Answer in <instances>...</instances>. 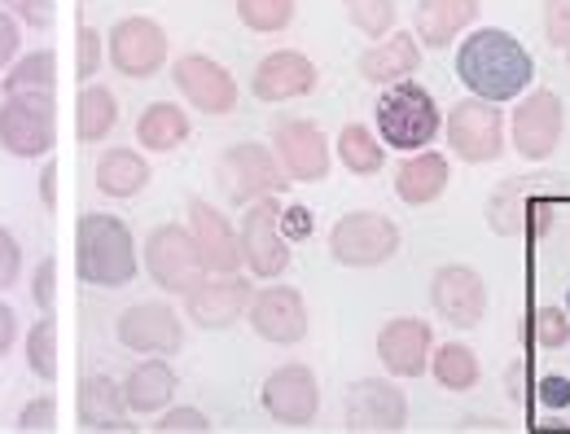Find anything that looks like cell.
I'll return each mask as SVG.
<instances>
[{
  "instance_id": "obj_1",
  "label": "cell",
  "mask_w": 570,
  "mask_h": 434,
  "mask_svg": "<svg viewBox=\"0 0 570 434\" xmlns=\"http://www.w3.org/2000/svg\"><path fill=\"white\" fill-rule=\"evenodd\" d=\"M456 79L465 83L470 97L504 106V101H518L531 88L535 58L522 49L518 36H509L500 27H479L456 49Z\"/></svg>"
},
{
  "instance_id": "obj_2",
  "label": "cell",
  "mask_w": 570,
  "mask_h": 434,
  "mask_svg": "<svg viewBox=\"0 0 570 434\" xmlns=\"http://www.w3.org/2000/svg\"><path fill=\"white\" fill-rule=\"evenodd\" d=\"M141 255L137 237L119 216L88 211L75 224V277L97 289H124L137 282Z\"/></svg>"
},
{
  "instance_id": "obj_3",
  "label": "cell",
  "mask_w": 570,
  "mask_h": 434,
  "mask_svg": "<svg viewBox=\"0 0 570 434\" xmlns=\"http://www.w3.org/2000/svg\"><path fill=\"white\" fill-rule=\"evenodd\" d=\"M562 171H535V176H513L500 180L488 194V228L504 241H527L544 237L562 207Z\"/></svg>"
},
{
  "instance_id": "obj_4",
  "label": "cell",
  "mask_w": 570,
  "mask_h": 434,
  "mask_svg": "<svg viewBox=\"0 0 570 434\" xmlns=\"http://www.w3.org/2000/svg\"><path fill=\"white\" fill-rule=\"evenodd\" d=\"M373 124H377V137L386 149L417 154V149H430L434 137L443 132V110L434 106V97L417 79H400V83L382 88V97L373 106Z\"/></svg>"
},
{
  "instance_id": "obj_5",
  "label": "cell",
  "mask_w": 570,
  "mask_h": 434,
  "mask_svg": "<svg viewBox=\"0 0 570 434\" xmlns=\"http://www.w3.org/2000/svg\"><path fill=\"white\" fill-rule=\"evenodd\" d=\"M215 180L224 185V198L233 207H250L255 198H268V194H285L289 189V176H285L277 149L259 141L228 145L219 154V162H215Z\"/></svg>"
},
{
  "instance_id": "obj_6",
  "label": "cell",
  "mask_w": 570,
  "mask_h": 434,
  "mask_svg": "<svg viewBox=\"0 0 570 434\" xmlns=\"http://www.w3.org/2000/svg\"><path fill=\"white\" fill-rule=\"evenodd\" d=\"M58 145L53 92H13L0 97V149L13 158H49Z\"/></svg>"
},
{
  "instance_id": "obj_7",
  "label": "cell",
  "mask_w": 570,
  "mask_h": 434,
  "mask_svg": "<svg viewBox=\"0 0 570 434\" xmlns=\"http://www.w3.org/2000/svg\"><path fill=\"white\" fill-rule=\"evenodd\" d=\"M400 224L382 211H347L330 228V255L343 268H382L400 255Z\"/></svg>"
},
{
  "instance_id": "obj_8",
  "label": "cell",
  "mask_w": 570,
  "mask_h": 434,
  "mask_svg": "<svg viewBox=\"0 0 570 434\" xmlns=\"http://www.w3.org/2000/svg\"><path fill=\"white\" fill-rule=\"evenodd\" d=\"M282 211V198L268 194V198H255L250 207H242V224H237V233H242V264H246V273H255L264 282H277L289 268V259H294V250H289L294 241L285 237Z\"/></svg>"
},
{
  "instance_id": "obj_9",
  "label": "cell",
  "mask_w": 570,
  "mask_h": 434,
  "mask_svg": "<svg viewBox=\"0 0 570 434\" xmlns=\"http://www.w3.org/2000/svg\"><path fill=\"white\" fill-rule=\"evenodd\" d=\"M145 273H149L154 286L167 289V294H189L207 277L189 224L167 219V224L149 228V237H145Z\"/></svg>"
},
{
  "instance_id": "obj_10",
  "label": "cell",
  "mask_w": 570,
  "mask_h": 434,
  "mask_svg": "<svg viewBox=\"0 0 570 434\" xmlns=\"http://www.w3.org/2000/svg\"><path fill=\"white\" fill-rule=\"evenodd\" d=\"M443 137L452 145V154L470 167L479 162H497L504 154V115L497 101L483 97H461L448 115H443Z\"/></svg>"
},
{
  "instance_id": "obj_11",
  "label": "cell",
  "mask_w": 570,
  "mask_h": 434,
  "mask_svg": "<svg viewBox=\"0 0 570 434\" xmlns=\"http://www.w3.org/2000/svg\"><path fill=\"white\" fill-rule=\"evenodd\" d=\"M562 132H567V106L553 88H535L518 97L509 115V141L527 162H549L553 149L562 145Z\"/></svg>"
},
{
  "instance_id": "obj_12",
  "label": "cell",
  "mask_w": 570,
  "mask_h": 434,
  "mask_svg": "<svg viewBox=\"0 0 570 434\" xmlns=\"http://www.w3.org/2000/svg\"><path fill=\"white\" fill-rule=\"evenodd\" d=\"M106 62L124 79H149V75L163 71L167 62V31L145 18V13H128L110 27L106 36Z\"/></svg>"
},
{
  "instance_id": "obj_13",
  "label": "cell",
  "mask_w": 570,
  "mask_h": 434,
  "mask_svg": "<svg viewBox=\"0 0 570 434\" xmlns=\"http://www.w3.org/2000/svg\"><path fill=\"white\" fill-rule=\"evenodd\" d=\"M250 298H255L250 277H242V273H207L198 286L185 294V316L207 334H224L237 320H246Z\"/></svg>"
},
{
  "instance_id": "obj_14",
  "label": "cell",
  "mask_w": 570,
  "mask_h": 434,
  "mask_svg": "<svg viewBox=\"0 0 570 434\" xmlns=\"http://www.w3.org/2000/svg\"><path fill=\"white\" fill-rule=\"evenodd\" d=\"M273 149L282 158L289 185H316L330 180L334 167V141L312 124V119H282L273 128Z\"/></svg>"
},
{
  "instance_id": "obj_15",
  "label": "cell",
  "mask_w": 570,
  "mask_h": 434,
  "mask_svg": "<svg viewBox=\"0 0 570 434\" xmlns=\"http://www.w3.org/2000/svg\"><path fill=\"white\" fill-rule=\"evenodd\" d=\"M259 404L277 426H312L321 413V382L307 364H282L264 377Z\"/></svg>"
},
{
  "instance_id": "obj_16",
  "label": "cell",
  "mask_w": 570,
  "mask_h": 434,
  "mask_svg": "<svg viewBox=\"0 0 570 434\" xmlns=\"http://www.w3.org/2000/svg\"><path fill=\"white\" fill-rule=\"evenodd\" d=\"M430 307L452 329H474L488 316V282L470 264H443L430 277Z\"/></svg>"
},
{
  "instance_id": "obj_17",
  "label": "cell",
  "mask_w": 570,
  "mask_h": 434,
  "mask_svg": "<svg viewBox=\"0 0 570 434\" xmlns=\"http://www.w3.org/2000/svg\"><path fill=\"white\" fill-rule=\"evenodd\" d=\"M115 338H119V347H128L137 356H180L185 325L171 303H132L119 316Z\"/></svg>"
},
{
  "instance_id": "obj_18",
  "label": "cell",
  "mask_w": 570,
  "mask_h": 434,
  "mask_svg": "<svg viewBox=\"0 0 570 434\" xmlns=\"http://www.w3.org/2000/svg\"><path fill=\"white\" fill-rule=\"evenodd\" d=\"M343 417L352 431H404L409 426V395L395 386V377H360L347 386Z\"/></svg>"
},
{
  "instance_id": "obj_19",
  "label": "cell",
  "mask_w": 570,
  "mask_h": 434,
  "mask_svg": "<svg viewBox=\"0 0 570 434\" xmlns=\"http://www.w3.org/2000/svg\"><path fill=\"white\" fill-rule=\"evenodd\" d=\"M171 79L185 92V101L212 119H224L237 110V79L228 67H219L207 53H185L171 62Z\"/></svg>"
},
{
  "instance_id": "obj_20",
  "label": "cell",
  "mask_w": 570,
  "mask_h": 434,
  "mask_svg": "<svg viewBox=\"0 0 570 434\" xmlns=\"http://www.w3.org/2000/svg\"><path fill=\"white\" fill-rule=\"evenodd\" d=\"M246 325L255 329V338H264L273 347H294V343L307 338V298L294 286L255 289Z\"/></svg>"
},
{
  "instance_id": "obj_21",
  "label": "cell",
  "mask_w": 570,
  "mask_h": 434,
  "mask_svg": "<svg viewBox=\"0 0 570 434\" xmlns=\"http://www.w3.org/2000/svg\"><path fill=\"white\" fill-rule=\"evenodd\" d=\"M189 211V233H194V246L203 255V268L207 273H242V233L237 224L224 216L219 207H212L207 198H189L185 203Z\"/></svg>"
},
{
  "instance_id": "obj_22",
  "label": "cell",
  "mask_w": 570,
  "mask_h": 434,
  "mask_svg": "<svg viewBox=\"0 0 570 434\" xmlns=\"http://www.w3.org/2000/svg\"><path fill=\"white\" fill-rule=\"evenodd\" d=\"M434 356V334H430V320L417 316H395L377 329V361L386 364L391 377H422Z\"/></svg>"
},
{
  "instance_id": "obj_23",
  "label": "cell",
  "mask_w": 570,
  "mask_h": 434,
  "mask_svg": "<svg viewBox=\"0 0 570 434\" xmlns=\"http://www.w3.org/2000/svg\"><path fill=\"white\" fill-rule=\"evenodd\" d=\"M312 88H316V62H312L307 53H298V49H277V53H268V58L255 67V75H250L255 101H268V106L307 97Z\"/></svg>"
},
{
  "instance_id": "obj_24",
  "label": "cell",
  "mask_w": 570,
  "mask_h": 434,
  "mask_svg": "<svg viewBox=\"0 0 570 434\" xmlns=\"http://www.w3.org/2000/svg\"><path fill=\"white\" fill-rule=\"evenodd\" d=\"M356 71H360V79H368V83H377V88H391V83H400V79H413V75L422 71V40L395 27L386 40H373V45L360 53Z\"/></svg>"
},
{
  "instance_id": "obj_25",
  "label": "cell",
  "mask_w": 570,
  "mask_h": 434,
  "mask_svg": "<svg viewBox=\"0 0 570 434\" xmlns=\"http://www.w3.org/2000/svg\"><path fill=\"white\" fill-rule=\"evenodd\" d=\"M479 0H417L413 4V36L422 49H448L479 22Z\"/></svg>"
},
{
  "instance_id": "obj_26",
  "label": "cell",
  "mask_w": 570,
  "mask_h": 434,
  "mask_svg": "<svg viewBox=\"0 0 570 434\" xmlns=\"http://www.w3.org/2000/svg\"><path fill=\"white\" fill-rule=\"evenodd\" d=\"M128 400H124V382L106 377V373H88L75 391V417L83 431H124L128 422Z\"/></svg>"
},
{
  "instance_id": "obj_27",
  "label": "cell",
  "mask_w": 570,
  "mask_h": 434,
  "mask_svg": "<svg viewBox=\"0 0 570 434\" xmlns=\"http://www.w3.org/2000/svg\"><path fill=\"white\" fill-rule=\"evenodd\" d=\"M448 180H452L448 154H439V149H417V154H409V158L400 162V171H395V198H400L404 207H430V203L443 198Z\"/></svg>"
},
{
  "instance_id": "obj_28",
  "label": "cell",
  "mask_w": 570,
  "mask_h": 434,
  "mask_svg": "<svg viewBox=\"0 0 570 434\" xmlns=\"http://www.w3.org/2000/svg\"><path fill=\"white\" fill-rule=\"evenodd\" d=\"M180 391V377L176 368L167 364V356H145L141 364H132V373L124 377V400L132 413H163L171 404V395Z\"/></svg>"
},
{
  "instance_id": "obj_29",
  "label": "cell",
  "mask_w": 570,
  "mask_h": 434,
  "mask_svg": "<svg viewBox=\"0 0 570 434\" xmlns=\"http://www.w3.org/2000/svg\"><path fill=\"white\" fill-rule=\"evenodd\" d=\"M92 180H97V189H101L106 198H137V194H141L154 176H149L145 149H124V145H110V149H101Z\"/></svg>"
},
{
  "instance_id": "obj_30",
  "label": "cell",
  "mask_w": 570,
  "mask_h": 434,
  "mask_svg": "<svg viewBox=\"0 0 570 434\" xmlns=\"http://www.w3.org/2000/svg\"><path fill=\"white\" fill-rule=\"evenodd\" d=\"M119 124V101L106 83H83L79 97H75V137L79 145H101Z\"/></svg>"
},
{
  "instance_id": "obj_31",
  "label": "cell",
  "mask_w": 570,
  "mask_h": 434,
  "mask_svg": "<svg viewBox=\"0 0 570 434\" xmlns=\"http://www.w3.org/2000/svg\"><path fill=\"white\" fill-rule=\"evenodd\" d=\"M189 141V115L171 101H154L145 106L141 119H137V145L145 154H171Z\"/></svg>"
},
{
  "instance_id": "obj_32",
  "label": "cell",
  "mask_w": 570,
  "mask_h": 434,
  "mask_svg": "<svg viewBox=\"0 0 570 434\" xmlns=\"http://www.w3.org/2000/svg\"><path fill=\"white\" fill-rule=\"evenodd\" d=\"M430 377H434L443 391H452V395L474 391L479 377H483L479 352H474L470 343H443V347H434V356H430Z\"/></svg>"
},
{
  "instance_id": "obj_33",
  "label": "cell",
  "mask_w": 570,
  "mask_h": 434,
  "mask_svg": "<svg viewBox=\"0 0 570 434\" xmlns=\"http://www.w3.org/2000/svg\"><path fill=\"white\" fill-rule=\"evenodd\" d=\"M334 154H338V162L352 176H377L386 167V145H382V137L373 128H364V124H347L338 132V141H334Z\"/></svg>"
},
{
  "instance_id": "obj_34",
  "label": "cell",
  "mask_w": 570,
  "mask_h": 434,
  "mask_svg": "<svg viewBox=\"0 0 570 434\" xmlns=\"http://www.w3.org/2000/svg\"><path fill=\"white\" fill-rule=\"evenodd\" d=\"M53 88H58V53L53 49L22 53L9 71L0 75V97H13V92H53Z\"/></svg>"
},
{
  "instance_id": "obj_35",
  "label": "cell",
  "mask_w": 570,
  "mask_h": 434,
  "mask_svg": "<svg viewBox=\"0 0 570 434\" xmlns=\"http://www.w3.org/2000/svg\"><path fill=\"white\" fill-rule=\"evenodd\" d=\"M27 368L53 386L58 382V316H40L31 329H27Z\"/></svg>"
},
{
  "instance_id": "obj_36",
  "label": "cell",
  "mask_w": 570,
  "mask_h": 434,
  "mask_svg": "<svg viewBox=\"0 0 570 434\" xmlns=\"http://www.w3.org/2000/svg\"><path fill=\"white\" fill-rule=\"evenodd\" d=\"M237 4V18L246 31H259V36H277L294 22L298 13V0H233Z\"/></svg>"
},
{
  "instance_id": "obj_37",
  "label": "cell",
  "mask_w": 570,
  "mask_h": 434,
  "mask_svg": "<svg viewBox=\"0 0 570 434\" xmlns=\"http://www.w3.org/2000/svg\"><path fill=\"white\" fill-rule=\"evenodd\" d=\"M343 9L364 40H386L395 31V0H343Z\"/></svg>"
},
{
  "instance_id": "obj_38",
  "label": "cell",
  "mask_w": 570,
  "mask_h": 434,
  "mask_svg": "<svg viewBox=\"0 0 570 434\" xmlns=\"http://www.w3.org/2000/svg\"><path fill=\"white\" fill-rule=\"evenodd\" d=\"M531 334L544 352H562L570 343V312L567 307H553V303H540L535 316H531Z\"/></svg>"
},
{
  "instance_id": "obj_39",
  "label": "cell",
  "mask_w": 570,
  "mask_h": 434,
  "mask_svg": "<svg viewBox=\"0 0 570 434\" xmlns=\"http://www.w3.org/2000/svg\"><path fill=\"white\" fill-rule=\"evenodd\" d=\"M101 62H106V36L97 27H88V22H79V31H75V75L83 83H92Z\"/></svg>"
},
{
  "instance_id": "obj_40",
  "label": "cell",
  "mask_w": 570,
  "mask_h": 434,
  "mask_svg": "<svg viewBox=\"0 0 570 434\" xmlns=\"http://www.w3.org/2000/svg\"><path fill=\"white\" fill-rule=\"evenodd\" d=\"M31 303L40 307V316H58V259L45 255L31 273Z\"/></svg>"
},
{
  "instance_id": "obj_41",
  "label": "cell",
  "mask_w": 570,
  "mask_h": 434,
  "mask_svg": "<svg viewBox=\"0 0 570 434\" xmlns=\"http://www.w3.org/2000/svg\"><path fill=\"white\" fill-rule=\"evenodd\" d=\"M18 431H27V434L58 431V400H53V395H36V400H27L22 413H18Z\"/></svg>"
},
{
  "instance_id": "obj_42",
  "label": "cell",
  "mask_w": 570,
  "mask_h": 434,
  "mask_svg": "<svg viewBox=\"0 0 570 434\" xmlns=\"http://www.w3.org/2000/svg\"><path fill=\"white\" fill-rule=\"evenodd\" d=\"M154 431L163 434H203L212 431V417L203 413V408H163V417H158V426Z\"/></svg>"
},
{
  "instance_id": "obj_43",
  "label": "cell",
  "mask_w": 570,
  "mask_h": 434,
  "mask_svg": "<svg viewBox=\"0 0 570 434\" xmlns=\"http://www.w3.org/2000/svg\"><path fill=\"white\" fill-rule=\"evenodd\" d=\"M22 27L31 31H49L53 27V0H0Z\"/></svg>"
},
{
  "instance_id": "obj_44",
  "label": "cell",
  "mask_w": 570,
  "mask_h": 434,
  "mask_svg": "<svg viewBox=\"0 0 570 434\" xmlns=\"http://www.w3.org/2000/svg\"><path fill=\"white\" fill-rule=\"evenodd\" d=\"M544 36L553 49H570V0H549L544 4Z\"/></svg>"
},
{
  "instance_id": "obj_45",
  "label": "cell",
  "mask_w": 570,
  "mask_h": 434,
  "mask_svg": "<svg viewBox=\"0 0 570 434\" xmlns=\"http://www.w3.org/2000/svg\"><path fill=\"white\" fill-rule=\"evenodd\" d=\"M18 273H22V246H18V237L0 224V294L18 286Z\"/></svg>"
},
{
  "instance_id": "obj_46",
  "label": "cell",
  "mask_w": 570,
  "mask_h": 434,
  "mask_svg": "<svg viewBox=\"0 0 570 434\" xmlns=\"http://www.w3.org/2000/svg\"><path fill=\"white\" fill-rule=\"evenodd\" d=\"M18 49H22V22L0 4V75L18 62Z\"/></svg>"
},
{
  "instance_id": "obj_47",
  "label": "cell",
  "mask_w": 570,
  "mask_h": 434,
  "mask_svg": "<svg viewBox=\"0 0 570 434\" xmlns=\"http://www.w3.org/2000/svg\"><path fill=\"white\" fill-rule=\"evenodd\" d=\"M535 400H540L549 413L570 408V377H562V373H544V377L535 382Z\"/></svg>"
},
{
  "instance_id": "obj_48",
  "label": "cell",
  "mask_w": 570,
  "mask_h": 434,
  "mask_svg": "<svg viewBox=\"0 0 570 434\" xmlns=\"http://www.w3.org/2000/svg\"><path fill=\"white\" fill-rule=\"evenodd\" d=\"M40 203L45 211H58V158L53 154L45 158V171H40Z\"/></svg>"
},
{
  "instance_id": "obj_49",
  "label": "cell",
  "mask_w": 570,
  "mask_h": 434,
  "mask_svg": "<svg viewBox=\"0 0 570 434\" xmlns=\"http://www.w3.org/2000/svg\"><path fill=\"white\" fill-rule=\"evenodd\" d=\"M282 228L289 241H303L312 233V211L307 207H289V211H282Z\"/></svg>"
},
{
  "instance_id": "obj_50",
  "label": "cell",
  "mask_w": 570,
  "mask_h": 434,
  "mask_svg": "<svg viewBox=\"0 0 570 434\" xmlns=\"http://www.w3.org/2000/svg\"><path fill=\"white\" fill-rule=\"evenodd\" d=\"M13 343H18V316H13V307L0 298V361L9 356Z\"/></svg>"
},
{
  "instance_id": "obj_51",
  "label": "cell",
  "mask_w": 570,
  "mask_h": 434,
  "mask_svg": "<svg viewBox=\"0 0 570 434\" xmlns=\"http://www.w3.org/2000/svg\"><path fill=\"white\" fill-rule=\"evenodd\" d=\"M509 395H513V400H522V364L509 373Z\"/></svg>"
},
{
  "instance_id": "obj_52",
  "label": "cell",
  "mask_w": 570,
  "mask_h": 434,
  "mask_svg": "<svg viewBox=\"0 0 570 434\" xmlns=\"http://www.w3.org/2000/svg\"><path fill=\"white\" fill-rule=\"evenodd\" d=\"M535 431H570V426H562V422H558V417H549V422H540V426H535Z\"/></svg>"
},
{
  "instance_id": "obj_53",
  "label": "cell",
  "mask_w": 570,
  "mask_h": 434,
  "mask_svg": "<svg viewBox=\"0 0 570 434\" xmlns=\"http://www.w3.org/2000/svg\"><path fill=\"white\" fill-rule=\"evenodd\" d=\"M567 312H570V289H567Z\"/></svg>"
},
{
  "instance_id": "obj_54",
  "label": "cell",
  "mask_w": 570,
  "mask_h": 434,
  "mask_svg": "<svg viewBox=\"0 0 570 434\" xmlns=\"http://www.w3.org/2000/svg\"><path fill=\"white\" fill-rule=\"evenodd\" d=\"M567 67H570V49H567Z\"/></svg>"
}]
</instances>
